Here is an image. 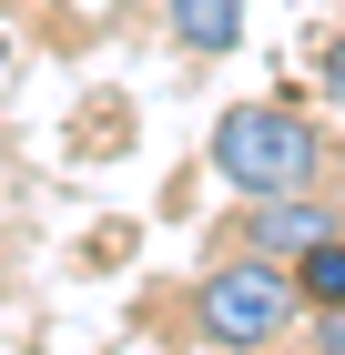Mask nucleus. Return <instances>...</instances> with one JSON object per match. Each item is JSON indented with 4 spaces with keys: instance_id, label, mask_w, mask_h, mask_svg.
<instances>
[{
    "instance_id": "423d86ee",
    "label": "nucleus",
    "mask_w": 345,
    "mask_h": 355,
    "mask_svg": "<svg viewBox=\"0 0 345 355\" xmlns=\"http://www.w3.org/2000/svg\"><path fill=\"white\" fill-rule=\"evenodd\" d=\"M315 82H325V102L345 112V41H325V61H315Z\"/></svg>"
},
{
    "instance_id": "f257e3e1",
    "label": "nucleus",
    "mask_w": 345,
    "mask_h": 355,
    "mask_svg": "<svg viewBox=\"0 0 345 355\" xmlns=\"http://www.w3.org/2000/svg\"><path fill=\"white\" fill-rule=\"evenodd\" d=\"M213 173L234 193H305L325 173V142H315V122H294L285 102H234L224 122H213Z\"/></svg>"
},
{
    "instance_id": "39448f33",
    "label": "nucleus",
    "mask_w": 345,
    "mask_h": 355,
    "mask_svg": "<svg viewBox=\"0 0 345 355\" xmlns=\"http://www.w3.org/2000/svg\"><path fill=\"white\" fill-rule=\"evenodd\" d=\"M294 295L315 304V315H335V304H345V234H335V244H315V254H294Z\"/></svg>"
},
{
    "instance_id": "0eeeda50",
    "label": "nucleus",
    "mask_w": 345,
    "mask_h": 355,
    "mask_svg": "<svg viewBox=\"0 0 345 355\" xmlns=\"http://www.w3.org/2000/svg\"><path fill=\"white\" fill-rule=\"evenodd\" d=\"M315 355H345V304H335V315H315Z\"/></svg>"
},
{
    "instance_id": "f03ea898",
    "label": "nucleus",
    "mask_w": 345,
    "mask_h": 355,
    "mask_svg": "<svg viewBox=\"0 0 345 355\" xmlns=\"http://www.w3.org/2000/svg\"><path fill=\"white\" fill-rule=\"evenodd\" d=\"M294 264H264V254H234V264H213L203 274V295H193V325L213 335V345H234V355H264L274 335L294 325Z\"/></svg>"
},
{
    "instance_id": "20e7f679",
    "label": "nucleus",
    "mask_w": 345,
    "mask_h": 355,
    "mask_svg": "<svg viewBox=\"0 0 345 355\" xmlns=\"http://www.w3.org/2000/svg\"><path fill=\"white\" fill-rule=\"evenodd\" d=\"M162 10H173V41H183V51H234L244 41V0H162Z\"/></svg>"
},
{
    "instance_id": "7ed1b4c3",
    "label": "nucleus",
    "mask_w": 345,
    "mask_h": 355,
    "mask_svg": "<svg viewBox=\"0 0 345 355\" xmlns=\"http://www.w3.org/2000/svg\"><path fill=\"white\" fill-rule=\"evenodd\" d=\"M315 244H335V214L325 203H305V193H264L254 203V254H315Z\"/></svg>"
}]
</instances>
